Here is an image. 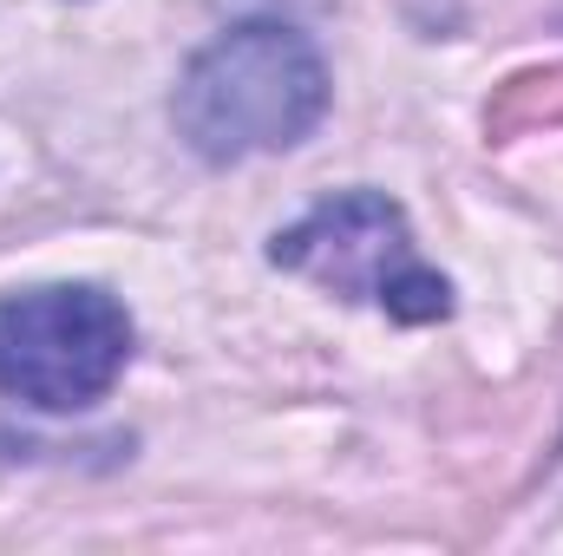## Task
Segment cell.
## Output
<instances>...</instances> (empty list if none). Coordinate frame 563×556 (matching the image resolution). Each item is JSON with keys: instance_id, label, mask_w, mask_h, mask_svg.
<instances>
[{"instance_id": "obj_1", "label": "cell", "mask_w": 563, "mask_h": 556, "mask_svg": "<svg viewBox=\"0 0 563 556\" xmlns=\"http://www.w3.org/2000/svg\"><path fill=\"white\" fill-rule=\"evenodd\" d=\"M321 112H328L321 53L282 20H243V26L217 33L190 59V73L177 79V99H170L184 144L210 164L288 151L321 125Z\"/></svg>"}, {"instance_id": "obj_2", "label": "cell", "mask_w": 563, "mask_h": 556, "mask_svg": "<svg viewBox=\"0 0 563 556\" xmlns=\"http://www.w3.org/2000/svg\"><path fill=\"white\" fill-rule=\"evenodd\" d=\"M132 360V314L86 281L0 294V393L40 413H79Z\"/></svg>"}, {"instance_id": "obj_3", "label": "cell", "mask_w": 563, "mask_h": 556, "mask_svg": "<svg viewBox=\"0 0 563 556\" xmlns=\"http://www.w3.org/2000/svg\"><path fill=\"white\" fill-rule=\"evenodd\" d=\"M269 256L276 269H295L347 301H374L413 327L452 314V281L426 269L420 243L407 230V210L380 190H341L314 203L295 230H282Z\"/></svg>"}]
</instances>
